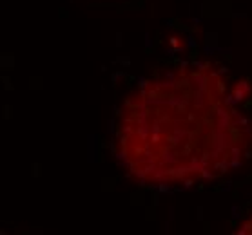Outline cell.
Segmentation results:
<instances>
[{"label": "cell", "mask_w": 252, "mask_h": 235, "mask_svg": "<svg viewBox=\"0 0 252 235\" xmlns=\"http://www.w3.org/2000/svg\"><path fill=\"white\" fill-rule=\"evenodd\" d=\"M238 234H243V235H252V217L247 219L245 223L241 224L240 228H238Z\"/></svg>", "instance_id": "7a4b0ae2"}, {"label": "cell", "mask_w": 252, "mask_h": 235, "mask_svg": "<svg viewBox=\"0 0 252 235\" xmlns=\"http://www.w3.org/2000/svg\"><path fill=\"white\" fill-rule=\"evenodd\" d=\"M247 143L245 120L209 65H184L143 83L116 129L122 163L134 179L155 186L220 178Z\"/></svg>", "instance_id": "6da1fadb"}]
</instances>
